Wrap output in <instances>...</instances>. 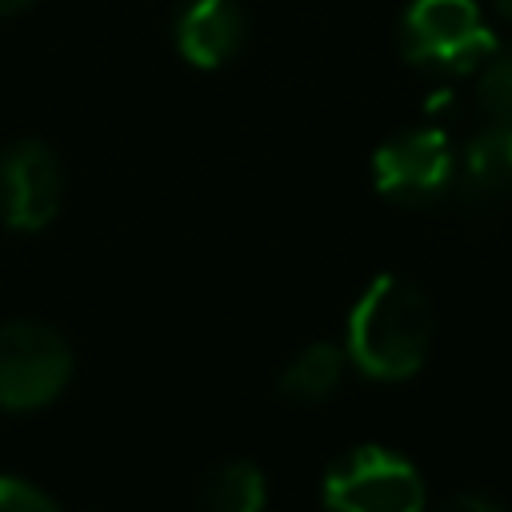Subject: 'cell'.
I'll return each instance as SVG.
<instances>
[{"label": "cell", "mask_w": 512, "mask_h": 512, "mask_svg": "<svg viewBox=\"0 0 512 512\" xmlns=\"http://www.w3.org/2000/svg\"><path fill=\"white\" fill-rule=\"evenodd\" d=\"M432 344V304L408 276H376L348 316V356L364 376L404 380Z\"/></svg>", "instance_id": "1"}, {"label": "cell", "mask_w": 512, "mask_h": 512, "mask_svg": "<svg viewBox=\"0 0 512 512\" xmlns=\"http://www.w3.org/2000/svg\"><path fill=\"white\" fill-rule=\"evenodd\" d=\"M400 48L416 68L472 72L496 52V40L472 0H412L400 20Z\"/></svg>", "instance_id": "2"}, {"label": "cell", "mask_w": 512, "mask_h": 512, "mask_svg": "<svg viewBox=\"0 0 512 512\" xmlns=\"http://www.w3.org/2000/svg\"><path fill=\"white\" fill-rule=\"evenodd\" d=\"M324 504L332 512H424V480L404 456L360 444L328 468Z\"/></svg>", "instance_id": "3"}, {"label": "cell", "mask_w": 512, "mask_h": 512, "mask_svg": "<svg viewBox=\"0 0 512 512\" xmlns=\"http://www.w3.org/2000/svg\"><path fill=\"white\" fill-rule=\"evenodd\" d=\"M72 376L68 340L44 320L0 324V408H40Z\"/></svg>", "instance_id": "4"}, {"label": "cell", "mask_w": 512, "mask_h": 512, "mask_svg": "<svg viewBox=\"0 0 512 512\" xmlns=\"http://www.w3.org/2000/svg\"><path fill=\"white\" fill-rule=\"evenodd\" d=\"M372 180L396 204H432L456 184V152L440 128H412L376 148Z\"/></svg>", "instance_id": "5"}, {"label": "cell", "mask_w": 512, "mask_h": 512, "mask_svg": "<svg viewBox=\"0 0 512 512\" xmlns=\"http://www.w3.org/2000/svg\"><path fill=\"white\" fill-rule=\"evenodd\" d=\"M64 200V168L40 140H16L0 152V220L16 232H40Z\"/></svg>", "instance_id": "6"}, {"label": "cell", "mask_w": 512, "mask_h": 512, "mask_svg": "<svg viewBox=\"0 0 512 512\" xmlns=\"http://www.w3.org/2000/svg\"><path fill=\"white\" fill-rule=\"evenodd\" d=\"M244 44V12L236 0H184L176 12V48L196 68L228 64Z\"/></svg>", "instance_id": "7"}, {"label": "cell", "mask_w": 512, "mask_h": 512, "mask_svg": "<svg viewBox=\"0 0 512 512\" xmlns=\"http://www.w3.org/2000/svg\"><path fill=\"white\" fill-rule=\"evenodd\" d=\"M468 200H500L512 196V128L492 124L476 132L456 164V184Z\"/></svg>", "instance_id": "8"}, {"label": "cell", "mask_w": 512, "mask_h": 512, "mask_svg": "<svg viewBox=\"0 0 512 512\" xmlns=\"http://www.w3.org/2000/svg\"><path fill=\"white\" fill-rule=\"evenodd\" d=\"M264 496V472L252 460H224L200 480L196 512H260Z\"/></svg>", "instance_id": "9"}, {"label": "cell", "mask_w": 512, "mask_h": 512, "mask_svg": "<svg viewBox=\"0 0 512 512\" xmlns=\"http://www.w3.org/2000/svg\"><path fill=\"white\" fill-rule=\"evenodd\" d=\"M344 376V352L336 344H308L280 372V392L296 404H316L336 392Z\"/></svg>", "instance_id": "10"}, {"label": "cell", "mask_w": 512, "mask_h": 512, "mask_svg": "<svg viewBox=\"0 0 512 512\" xmlns=\"http://www.w3.org/2000/svg\"><path fill=\"white\" fill-rule=\"evenodd\" d=\"M480 108L492 116V124L512 128V52H492L480 72Z\"/></svg>", "instance_id": "11"}, {"label": "cell", "mask_w": 512, "mask_h": 512, "mask_svg": "<svg viewBox=\"0 0 512 512\" xmlns=\"http://www.w3.org/2000/svg\"><path fill=\"white\" fill-rule=\"evenodd\" d=\"M0 512H60V504L20 476H0Z\"/></svg>", "instance_id": "12"}, {"label": "cell", "mask_w": 512, "mask_h": 512, "mask_svg": "<svg viewBox=\"0 0 512 512\" xmlns=\"http://www.w3.org/2000/svg\"><path fill=\"white\" fill-rule=\"evenodd\" d=\"M440 512H508L504 504H496L492 496H480V492H460V496H452Z\"/></svg>", "instance_id": "13"}, {"label": "cell", "mask_w": 512, "mask_h": 512, "mask_svg": "<svg viewBox=\"0 0 512 512\" xmlns=\"http://www.w3.org/2000/svg\"><path fill=\"white\" fill-rule=\"evenodd\" d=\"M492 4V12H500L504 20H512V0H488Z\"/></svg>", "instance_id": "14"}, {"label": "cell", "mask_w": 512, "mask_h": 512, "mask_svg": "<svg viewBox=\"0 0 512 512\" xmlns=\"http://www.w3.org/2000/svg\"><path fill=\"white\" fill-rule=\"evenodd\" d=\"M24 4H32V0H0V16H4V12H20Z\"/></svg>", "instance_id": "15"}]
</instances>
